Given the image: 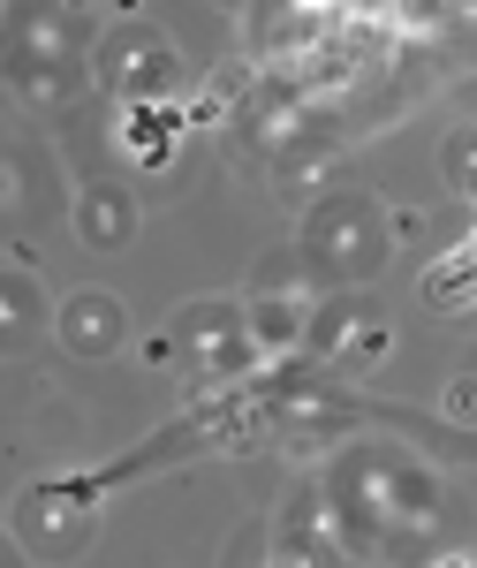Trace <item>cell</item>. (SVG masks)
Masks as SVG:
<instances>
[{"label": "cell", "instance_id": "2", "mask_svg": "<svg viewBox=\"0 0 477 568\" xmlns=\"http://www.w3.org/2000/svg\"><path fill=\"white\" fill-rule=\"evenodd\" d=\"M296 258L311 265V281H326L334 296L372 288L394 258V213L372 190H326L304 220H296Z\"/></svg>", "mask_w": 477, "mask_h": 568}, {"label": "cell", "instance_id": "17", "mask_svg": "<svg viewBox=\"0 0 477 568\" xmlns=\"http://www.w3.org/2000/svg\"><path fill=\"white\" fill-rule=\"evenodd\" d=\"M387 318H379V311H372V318H364V326H356V334H348V349L334 356V372H372V364H379V356H387Z\"/></svg>", "mask_w": 477, "mask_h": 568}, {"label": "cell", "instance_id": "3", "mask_svg": "<svg viewBox=\"0 0 477 568\" xmlns=\"http://www.w3.org/2000/svg\"><path fill=\"white\" fill-rule=\"evenodd\" d=\"M91 45H99V31L77 8H16L8 16V77L23 99L61 106L91 84Z\"/></svg>", "mask_w": 477, "mask_h": 568}, {"label": "cell", "instance_id": "4", "mask_svg": "<svg viewBox=\"0 0 477 568\" xmlns=\"http://www.w3.org/2000/svg\"><path fill=\"white\" fill-rule=\"evenodd\" d=\"M91 84L106 91L114 106L144 114V106H174L190 91V61H182V45L160 23L114 16V23H99V45H91Z\"/></svg>", "mask_w": 477, "mask_h": 568}, {"label": "cell", "instance_id": "10", "mask_svg": "<svg viewBox=\"0 0 477 568\" xmlns=\"http://www.w3.org/2000/svg\"><path fill=\"white\" fill-rule=\"evenodd\" d=\"M53 342L77 364H106V356L130 349V304L114 288H69L53 304Z\"/></svg>", "mask_w": 477, "mask_h": 568}, {"label": "cell", "instance_id": "12", "mask_svg": "<svg viewBox=\"0 0 477 568\" xmlns=\"http://www.w3.org/2000/svg\"><path fill=\"white\" fill-rule=\"evenodd\" d=\"M0 326H8V342H31L39 326H53V304L23 251H8V273H0Z\"/></svg>", "mask_w": 477, "mask_h": 568}, {"label": "cell", "instance_id": "15", "mask_svg": "<svg viewBox=\"0 0 477 568\" xmlns=\"http://www.w3.org/2000/svg\"><path fill=\"white\" fill-rule=\"evenodd\" d=\"M439 175H447L455 197H470V205H477V122H463V130L439 144Z\"/></svg>", "mask_w": 477, "mask_h": 568}, {"label": "cell", "instance_id": "1", "mask_svg": "<svg viewBox=\"0 0 477 568\" xmlns=\"http://www.w3.org/2000/svg\"><path fill=\"white\" fill-rule=\"evenodd\" d=\"M318 485H326L334 530L356 561L425 568L455 538V485L394 439H348Z\"/></svg>", "mask_w": 477, "mask_h": 568}, {"label": "cell", "instance_id": "18", "mask_svg": "<svg viewBox=\"0 0 477 568\" xmlns=\"http://www.w3.org/2000/svg\"><path fill=\"white\" fill-rule=\"evenodd\" d=\"M8 205H16V213L31 205V160H23V152H8Z\"/></svg>", "mask_w": 477, "mask_h": 568}, {"label": "cell", "instance_id": "11", "mask_svg": "<svg viewBox=\"0 0 477 568\" xmlns=\"http://www.w3.org/2000/svg\"><path fill=\"white\" fill-rule=\"evenodd\" d=\"M69 213H77V243L99 251V258H106V251H130V243H136V220H144L122 182H84V197H77Z\"/></svg>", "mask_w": 477, "mask_h": 568}, {"label": "cell", "instance_id": "16", "mask_svg": "<svg viewBox=\"0 0 477 568\" xmlns=\"http://www.w3.org/2000/svg\"><path fill=\"white\" fill-rule=\"evenodd\" d=\"M220 568H273V516H251V524L235 530Z\"/></svg>", "mask_w": 477, "mask_h": 568}, {"label": "cell", "instance_id": "5", "mask_svg": "<svg viewBox=\"0 0 477 568\" xmlns=\"http://www.w3.org/2000/svg\"><path fill=\"white\" fill-rule=\"evenodd\" d=\"M168 342H174V364L197 379V387H243L258 372V334H251V311L235 296H190V304L168 318Z\"/></svg>", "mask_w": 477, "mask_h": 568}, {"label": "cell", "instance_id": "6", "mask_svg": "<svg viewBox=\"0 0 477 568\" xmlns=\"http://www.w3.org/2000/svg\"><path fill=\"white\" fill-rule=\"evenodd\" d=\"M243 144H251V160L265 168H281V175H304L318 160H334L342 152V122L296 84H273V91H251L243 99Z\"/></svg>", "mask_w": 477, "mask_h": 568}, {"label": "cell", "instance_id": "20", "mask_svg": "<svg viewBox=\"0 0 477 568\" xmlns=\"http://www.w3.org/2000/svg\"><path fill=\"white\" fill-rule=\"evenodd\" d=\"M433 568H477V554H439Z\"/></svg>", "mask_w": 477, "mask_h": 568}, {"label": "cell", "instance_id": "13", "mask_svg": "<svg viewBox=\"0 0 477 568\" xmlns=\"http://www.w3.org/2000/svg\"><path fill=\"white\" fill-rule=\"evenodd\" d=\"M364 318H372V304H356V296H326V304H318V318H311V342H304V356L334 372V356L348 349V334H356Z\"/></svg>", "mask_w": 477, "mask_h": 568}, {"label": "cell", "instance_id": "19", "mask_svg": "<svg viewBox=\"0 0 477 568\" xmlns=\"http://www.w3.org/2000/svg\"><path fill=\"white\" fill-rule=\"evenodd\" d=\"M477 409V379H455V394H447V417H470Z\"/></svg>", "mask_w": 477, "mask_h": 568}, {"label": "cell", "instance_id": "14", "mask_svg": "<svg viewBox=\"0 0 477 568\" xmlns=\"http://www.w3.org/2000/svg\"><path fill=\"white\" fill-rule=\"evenodd\" d=\"M318 23L326 16H311V8H258V45L265 53H304V45H318Z\"/></svg>", "mask_w": 477, "mask_h": 568}, {"label": "cell", "instance_id": "7", "mask_svg": "<svg viewBox=\"0 0 477 568\" xmlns=\"http://www.w3.org/2000/svg\"><path fill=\"white\" fill-rule=\"evenodd\" d=\"M243 311H251V334H258L265 356H296L311 342V318H318V281L296 251H273L258 258L251 288H243Z\"/></svg>", "mask_w": 477, "mask_h": 568}, {"label": "cell", "instance_id": "8", "mask_svg": "<svg viewBox=\"0 0 477 568\" xmlns=\"http://www.w3.org/2000/svg\"><path fill=\"white\" fill-rule=\"evenodd\" d=\"M91 493L99 485L77 478V485H31L23 500H16V546H23V561H77L91 546V530H99V508H91Z\"/></svg>", "mask_w": 477, "mask_h": 568}, {"label": "cell", "instance_id": "9", "mask_svg": "<svg viewBox=\"0 0 477 568\" xmlns=\"http://www.w3.org/2000/svg\"><path fill=\"white\" fill-rule=\"evenodd\" d=\"M273 568H348V546L334 530L326 485H288V500L273 508Z\"/></svg>", "mask_w": 477, "mask_h": 568}]
</instances>
